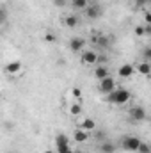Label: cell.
Listing matches in <instances>:
<instances>
[{
    "label": "cell",
    "instance_id": "1",
    "mask_svg": "<svg viewBox=\"0 0 151 153\" xmlns=\"http://www.w3.org/2000/svg\"><path fill=\"white\" fill-rule=\"evenodd\" d=\"M132 100V93L128 89H114L107 94V102L114 105H126Z\"/></svg>",
    "mask_w": 151,
    "mask_h": 153
},
{
    "label": "cell",
    "instance_id": "2",
    "mask_svg": "<svg viewBox=\"0 0 151 153\" xmlns=\"http://www.w3.org/2000/svg\"><path fill=\"white\" fill-rule=\"evenodd\" d=\"M100 93H103V94H109L110 91H114L115 89V80H114L112 76H105L103 80H100Z\"/></svg>",
    "mask_w": 151,
    "mask_h": 153
},
{
    "label": "cell",
    "instance_id": "3",
    "mask_svg": "<svg viewBox=\"0 0 151 153\" xmlns=\"http://www.w3.org/2000/svg\"><path fill=\"white\" fill-rule=\"evenodd\" d=\"M139 144H141V139H139V137L128 135V137L123 139V150H126V152H137Z\"/></svg>",
    "mask_w": 151,
    "mask_h": 153
},
{
    "label": "cell",
    "instance_id": "4",
    "mask_svg": "<svg viewBox=\"0 0 151 153\" xmlns=\"http://www.w3.org/2000/svg\"><path fill=\"white\" fill-rule=\"evenodd\" d=\"M55 146H57V152L70 150V139L66 137V134H59V135L55 137Z\"/></svg>",
    "mask_w": 151,
    "mask_h": 153
},
{
    "label": "cell",
    "instance_id": "5",
    "mask_svg": "<svg viewBox=\"0 0 151 153\" xmlns=\"http://www.w3.org/2000/svg\"><path fill=\"white\" fill-rule=\"evenodd\" d=\"M146 111L142 109V107H133L132 111H130V117L133 119V121H144L146 119Z\"/></svg>",
    "mask_w": 151,
    "mask_h": 153
},
{
    "label": "cell",
    "instance_id": "6",
    "mask_svg": "<svg viewBox=\"0 0 151 153\" xmlns=\"http://www.w3.org/2000/svg\"><path fill=\"white\" fill-rule=\"evenodd\" d=\"M85 13H87V16H89L91 20H96V18H100V14H101V7H100L98 4H93V5H87V7H85Z\"/></svg>",
    "mask_w": 151,
    "mask_h": 153
},
{
    "label": "cell",
    "instance_id": "7",
    "mask_svg": "<svg viewBox=\"0 0 151 153\" xmlns=\"http://www.w3.org/2000/svg\"><path fill=\"white\" fill-rule=\"evenodd\" d=\"M78 128H80V130H84V132H94V128H96V123H94V119H91V117H85V119H82V121H80Z\"/></svg>",
    "mask_w": 151,
    "mask_h": 153
},
{
    "label": "cell",
    "instance_id": "8",
    "mask_svg": "<svg viewBox=\"0 0 151 153\" xmlns=\"http://www.w3.org/2000/svg\"><path fill=\"white\" fill-rule=\"evenodd\" d=\"M133 73H135V68H133L132 64H123V66L117 70V75L121 76V78H130Z\"/></svg>",
    "mask_w": 151,
    "mask_h": 153
},
{
    "label": "cell",
    "instance_id": "9",
    "mask_svg": "<svg viewBox=\"0 0 151 153\" xmlns=\"http://www.w3.org/2000/svg\"><path fill=\"white\" fill-rule=\"evenodd\" d=\"M96 57H98V53L93 52V50L82 52V62H84V64H94V62H96Z\"/></svg>",
    "mask_w": 151,
    "mask_h": 153
},
{
    "label": "cell",
    "instance_id": "10",
    "mask_svg": "<svg viewBox=\"0 0 151 153\" xmlns=\"http://www.w3.org/2000/svg\"><path fill=\"white\" fill-rule=\"evenodd\" d=\"M5 71H7L9 75H16V73H20V71H21V62H20V61H13V62H9V64L5 66Z\"/></svg>",
    "mask_w": 151,
    "mask_h": 153
},
{
    "label": "cell",
    "instance_id": "11",
    "mask_svg": "<svg viewBox=\"0 0 151 153\" xmlns=\"http://www.w3.org/2000/svg\"><path fill=\"white\" fill-rule=\"evenodd\" d=\"M85 46V41L82 38H73L70 41V48H71V52H80L82 48Z\"/></svg>",
    "mask_w": 151,
    "mask_h": 153
},
{
    "label": "cell",
    "instance_id": "12",
    "mask_svg": "<svg viewBox=\"0 0 151 153\" xmlns=\"http://www.w3.org/2000/svg\"><path fill=\"white\" fill-rule=\"evenodd\" d=\"M73 139H75L76 143H85L87 139H89V132H84V130H76L75 134H73Z\"/></svg>",
    "mask_w": 151,
    "mask_h": 153
},
{
    "label": "cell",
    "instance_id": "13",
    "mask_svg": "<svg viewBox=\"0 0 151 153\" xmlns=\"http://www.w3.org/2000/svg\"><path fill=\"white\" fill-rule=\"evenodd\" d=\"M109 70L105 68V66H98L96 70H94V78H98V80H103L105 76H109Z\"/></svg>",
    "mask_w": 151,
    "mask_h": 153
},
{
    "label": "cell",
    "instance_id": "14",
    "mask_svg": "<svg viewBox=\"0 0 151 153\" xmlns=\"http://www.w3.org/2000/svg\"><path fill=\"white\" fill-rule=\"evenodd\" d=\"M137 71H139L141 75L148 76V75L151 73V66H150V62H148V61H144V62H141V64L137 66Z\"/></svg>",
    "mask_w": 151,
    "mask_h": 153
},
{
    "label": "cell",
    "instance_id": "15",
    "mask_svg": "<svg viewBox=\"0 0 151 153\" xmlns=\"http://www.w3.org/2000/svg\"><path fill=\"white\" fill-rule=\"evenodd\" d=\"M100 152H101V153H114V152H115V144L110 143V141H105V143H101Z\"/></svg>",
    "mask_w": 151,
    "mask_h": 153
},
{
    "label": "cell",
    "instance_id": "16",
    "mask_svg": "<svg viewBox=\"0 0 151 153\" xmlns=\"http://www.w3.org/2000/svg\"><path fill=\"white\" fill-rule=\"evenodd\" d=\"M64 25H66V27H70V29H75L76 25H78V18H76L75 14L66 16V18H64Z\"/></svg>",
    "mask_w": 151,
    "mask_h": 153
},
{
    "label": "cell",
    "instance_id": "17",
    "mask_svg": "<svg viewBox=\"0 0 151 153\" xmlns=\"http://www.w3.org/2000/svg\"><path fill=\"white\" fill-rule=\"evenodd\" d=\"M89 5V0H71V7L75 9H85Z\"/></svg>",
    "mask_w": 151,
    "mask_h": 153
},
{
    "label": "cell",
    "instance_id": "18",
    "mask_svg": "<svg viewBox=\"0 0 151 153\" xmlns=\"http://www.w3.org/2000/svg\"><path fill=\"white\" fill-rule=\"evenodd\" d=\"M70 114L71 116H80L82 114V105H80V103H71V107H70Z\"/></svg>",
    "mask_w": 151,
    "mask_h": 153
},
{
    "label": "cell",
    "instance_id": "19",
    "mask_svg": "<svg viewBox=\"0 0 151 153\" xmlns=\"http://www.w3.org/2000/svg\"><path fill=\"white\" fill-rule=\"evenodd\" d=\"M137 152H139V153H151V148H150V144H148V143H142V141H141V144H139Z\"/></svg>",
    "mask_w": 151,
    "mask_h": 153
},
{
    "label": "cell",
    "instance_id": "20",
    "mask_svg": "<svg viewBox=\"0 0 151 153\" xmlns=\"http://www.w3.org/2000/svg\"><path fill=\"white\" fill-rule=\"evenodd\" d=\"M5 20H7V11L4 7H0V25L5 23Z\"/></svg>",
    "mask_w": 151,
    "mask_h": 153
},
{
    "label": "cell",
    "instance_id": "21",
    "mask_svg": "<svg viewBox=\"0 0 151 153\" xmlns=\"http://www.w3.org/2000/svg\"><path fill=\"white\" fill-rule=\"evenodd\" d=\"M135 34H137V36H146L144 27H141V25H139V27H135Z\"/></svg>",
    "mask_w": 151,
    "mask_h": 153
},
{
    "label": "cell",
    "instance_id": "22",
    "mask_svg": "<svg viewBox=\"0 0 151 153\" xmlns=\"http://www.w3.org/2000/svg\"><path fill=\"white\" fill-rule=\"evenodd\" d=\"M107 61H109L107 55H98V57H96V62H100V64H103V62H107Z\"/></svg>",
    "mask_w": 151,
    "mask_h": 153
},
{
    "label": "cell",
    "instance_id": "23",
    "mask_svg": "<svg viewBox=\"0 0 151 153\" xmlns=\"http://www.w3.org/2000/svg\"><path fill=\"white\" fill-rule=\"evenodd\" d=\"M71 94H73L75 98H80V96H82V91H80L78 87H73V89H71Z\"/></svg>",
    "mask_w": 151,
    "mask_h": 153
},
{
    "label": "cell",
    "instance_id": "24",
    "mask_svg": "<svg viewBox=\"0 0 151 153\" xmlns=\"http://www.w3.org/2000/svg\"><path fill=\"white\" fill-rule=\"evenodd\" d=\"M44 39H46V41H48V43H55V36H53V34H52V32H48V34H46V36H44Z\"/></svg>",
    "mask_w": 151,
    "mask_h": 153
},
{
    "label": "cell",
    "instance_id": "25",
    "mask_svg": "<svg viewBox=\"0 0 151 153\" xmlns=\"http://www.w3.org/2000/svg\"><path fill=\"white\" fill-rule=\"evenodd\" d=\"M144 57H146V61H148V62L151 61V48H150V46H146V50H144Z\"/></svg>",
    "mask_w": 151,
    "mask_h": 153
},
{
    "label": "cell",
    "instance_id": "26",
    "mask_svg": "<svg viewBox=\"0 0 151 153\" xmlns=\"http://www.w3.org/2000/svg\"><path fill=\"white\" fill-rule=\"evenodd\" d=\"M53 5H57V7H64V5H66V0H53Z\"/></svg>",
    "mask_w": 151,
    "mask_h": 153
},
{
    "label": "cell",
    "instance_id": "27",
    "mask_svg": "<svg viewBox=\"0 0 151 153\" xmlns=\"http://www.w3.org/2000/svg\"><path fill=\"white\" fill-rule=\"evenodd\" d=\"M151 0H135V4H137V7H141V5H148Z\"/></svg>",
    "mask_w": 151,
    "mask_h": 153
},
{
    "label": "cell",
    "instance_id": "28",
    "mask_svg": "<svg viewBox=\"0 0 151 153\" xmlns=\"http://www.w3.org/2000/svg\"><path fill=\"white\" fill-rule=\"evenodd\" d=\"M144 20H146V23H151V14H150V13H146V14H144Z\"/></svg>",
    "mask_w": 151,
    "mask_h": 153
},
{
    "label": "cell",
    "instance_id": "29",
    "mask_svg": "<svg viewBox=\"0 0 151 153\" xmlns=\"http://www.w3.org/2000/svg\"><path fill=\"white\" fill-rule=\"evenodd\" d=\"M96 137H100V139L105 137V132H96Z\"/></svg>",
    "mask_w": 151,
    "mask_h": 153
},
{
    "label": "cell",
    "instance_id": "30",
    "mask_svg": "<svg viewBox=\"0 0 151 153\" xmlns=\"http://www.w3.org/2000/svg\"><path fill=\"white\" fill-rule=\"evenodd\" d=\"M57 153H73L71 150H64V152H57Z\"/></svg>",
    "mask_w": 151,
    "mask_h": 153
},
{
    "label": "cell",
    "instance_id": "31",
    "mask_svg": "<svg viewBox=\"0 0 151 153\" xmlns=\"http://www.w3.org/2000/svg\"><path fill=\"white\" fill-rule=\"evenodd\" d=\"M43 153H53V152L52 150H46V152H43Z\"/></svg>",
    "mask_w": 151,
    "mask_h": 153
}]
</instances>
